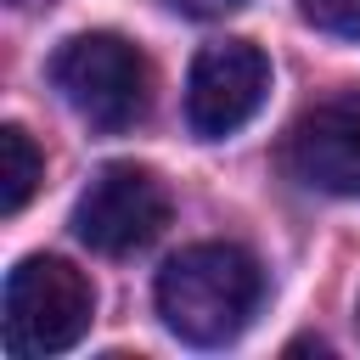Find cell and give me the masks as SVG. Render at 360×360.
Here are the masks:
<instances>
[{
    "label": "cell",
    "instance_id": "cell-9",
    "mask_svg": "<svg viewBox=\"0 0 360 360\" xmlns=\"http://www.w3.org/2000/svg\"><path fill=\"white\" fill-rule=\"evenodd\" d=\"M169 6L186 11V17H202V22H208V17H231V11H242L248 0H169Z\"/></svg>",
    "mask_w": 360,
    "mask_h": 360
},
{
    "label": "cell",
    "instance_id": "cell-7",
    "mask_svg": "<svg viewBox=\"0 0 360 360\" xmlns=\"http://www.w3.org/2000/svg\"><path fill=\"white\" fill-rule=\"evenodd\" d=\"M39 174H45L39 146L28 141V129L6 124V129H0V214H6V219H11V214H22V202L34 197Z\"/></svg>",
    "mask_w": 360,
    "mask_h": 360
},
{
    "label": "cell",
    "instance_id": "cell-2",
    "mask_svg": "<svg viewBox=\"0 0 360 360\" xmlns=\"http://www.w3.org/2000/svg\"><path fill=\"white\" fill-rule=\"evenodd\" d=\"M51 84L101 135H118V129L141 124L146 118V101H152L146 56L124 34H73L51 56Z\"/></svg>",
    "mask_w": 360,
    "mask_h": 360
},
{
    "label": "cell",
    "instance_id": "cell-5",
    "mask_svg": "<svg viewBox=\"0 0 360 360\" xmlns=\"http://www.w3.org/2000/svg\"><path fill=\"white\" fill-rule=\"evenodd\" d=\"M270 96V56L253 39H219L202 45L186 73V124L202 141L236 135Z\"/></svg>",
    "mask_w": 360,
    "mask_h": 360
},
{
    "label": "cell",
    "instance_id": "cell-4",
    "mask_svg": "<svg viewBox=\"0 0 360 360\" xmlns=\"http://www.w3.org/2000/svg\"><path fill=\"white\" fill-rule=\"evenodd\" d=\"M169 225V186L141 163H107L73 202V236L90 253L124 259L158 242Z\"/></svg>",
    "mask_w": 360,
    "mask_h": 360
},
{
    "label": "cell",
    "instance_id": "cell-1",
    "mask_svg": "<svg viewBox=\"0 0 360 360\" xmlns=\"http://www.w3.org/2000/svg\"><path fill=\"white\" fill-rule=\"evenodd\" d=\"M264 298V270L253 253L231 248V242H197L180 248L163 270H158V315L180 343L197 349H219L231 338H242V326L253 321Z\"/></svg>",
    "mask_w": 360,
    "mask_h": 360
},
{
    "label": "cell",
    "instance_id": "cell-3",
    "mask_svg": "<svg viewBox=\"0 0 360 360\" xmlns=\"http://www.w3.org/2000/svg\"><path fill=\"white\" fill-rule=\"evenodd\" d=\"M90 315H96V292L68 259L34 253L6 276V349L11 354H62L90 332Z\"/></svg>",
    "mask_w": 360,
    "mask_h": 360
},
{
    "label": "cell",
    "instance_id": "cell-8",
    "mask_svg": "<svg viewBox=\"0 0 360 360\" xmlns=\"http://www.w3.org/2000/svg\"><path fill=\"white\" fill-rule=\"evenodd\" d=\"M298 17L321 34H338V39L360 45V0H298Z\"/></svg>",
    "mask_w": 360,
    "mask_h": 360
},
{
    "label": "cell",
    "instance_id": "cell-6",
    "mask_svg": "<svg viewBox=\"0 0 360 360\" xmlns=\"http://www.w3.org/2000/svg\"><path fill=\"white\" fill-rule=\"evenodd\" d=\"M281 163L309 191L360 197V96H332L298 112L281 141Z\"/></svg>",
    "mask_w": 360,
    "mask_h": 360
}]
</instances>
